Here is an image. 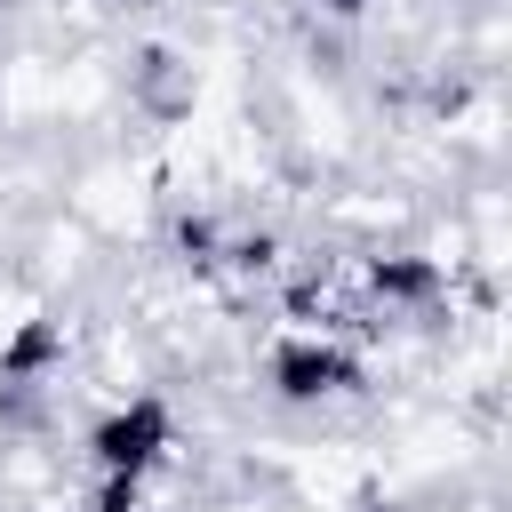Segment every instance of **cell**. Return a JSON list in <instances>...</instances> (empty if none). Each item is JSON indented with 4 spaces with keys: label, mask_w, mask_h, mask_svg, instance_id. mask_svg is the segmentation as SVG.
Returning <instances> with one entry per match:
<instances>
[{
    "label": "cell",
    "mask_w": 512,
    "mask_h": 512,
    "mask_svg": "<svg viewBox=\"0 0 512 512\" xmlns=\"http://www.w3.org/2000/svg\"><path fill=\"white\" fill-rule=\"evenodd\" d=\"M360 384H368V360L336 328H288L264 352V392L280 408H328V400H352Z\"/></svg>",
    "instance_id": "6da1fadb"
},
{
    "label": "cell",
    "mask_w": 512,
    "mask_h": 512,
    "mask_svg": "<svg viewBox=\"0 0 512 512\" xmlns=\"http://www.w3.org/2000/svg\"><path fill=\"white\" fill-rule=\"evenodd\" d=\"M176 440H184L176 408H168L160 392H128V400H112V408L88 424V464H96V472L152 480V472L176 456Z\"/></svg>",
    "instance_id": "7a4b0ae2"
},
{
    "label": "cell",
    "mask_w": 512,
    "mask_h": 512,
    "mask_svg": "<svg viewBox=\"0 0 512 512\" xmlns=\"http://www.w3.org/2000/svg\"><path fill=\"white\" fill-rule=\"evenodd\" d=\"M360 288H368L384 312H432V304L448 296V272H440V256H424V248H376V256L360 264Z\"/></svg>",
    "instance_id": "3957f363"
},
{
    "label": "cell",
    "mask_w": 512,
    "mask_h": 512,
    "mask_svg": "<svg viewBox=\"0 0 512 512\" xmlns=\"http://www.w3.org/2000/svg\"><path fill=\"white\" fill-rule=\"evenodd\" d=\"M56 368H64V320L32 312L0 336V384H48Z\"/></svg>",
    "instance_id": "277c9868"
},
{
    "label": "cell",
    "mask_w": 512,
    "mask_h": 512,
    "mask_svg": "<svg viewBox=\"0 0 512 512\" xmlns=\"http://www.w3.org/2000/svg\"><path fill=\"white\" fill-rule=\"evenodd\" d=\"M128 96H136L144 120H184V112L200 104V80H192V64H176V56L152 48V56L136 64V88H128Z\"/></svg>",
    "instance_id": "5b68a950"
},
{
    "label": "cell",
    "mask_w": 512,
    "mask_h": 512,
    "mask_svg": "<svg viewBox=\"0 0 512 512\" xmlns=\"http://www.w3.org/2000/svg\"><path fill=\"white\" fill-rule=\"evenodd\" d=\"M176 248H184V264H224V224L216 216H176Z\"/></svg>",
    "instance_id": "8992f818"
},
{
    "label": "cell",
    "mask_w": 512,
    "mask_h": 512,
    "mask_svg": "<svg viewBox=\"0 0 512 512\" xmlns=\"http://www.w3.org/2000/svg\"><path fill=\"white\" fill-rule=\"evenodd\" d=\"M88 512H144V480H128V472H96Z\"/></svg>",
    "instance_id": "52a82bcc"
},
{
    "label": "cell",
    "mask_w": 512,
    "mask_h": 512,
    "mask_svg": "<svg viewBox=\"0 0 512 512\" xmlns=\"http://www.w3.org/2000/svg\"><path fill=\"white\" fill-rule=\"evenodd\" d=\"M304 8H320V16H336V24H360L376 0H304Z\"/></svg>",
    "instance_id": "ba28073f"
}]
</instances>
